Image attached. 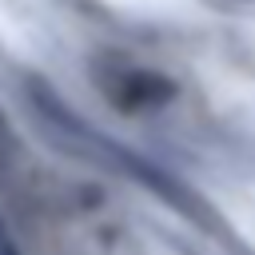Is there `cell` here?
<instances>
[{
  "mask_svg": "<svg viewBox=\"0 0 255 255\" xmlns=\"http://www.w3.org/2000/svg\"><path fill=\"white\" fill-rule=\"evenodd\" d=\"M0 255H20V247H16V239H12V231H8V219L0 215Z\"/></svg>",
  "mask_w": 255,
  "mask_h": 255,
  "instance_id": "6da1fadb",
  "label": "cell"
}]
</instances>
